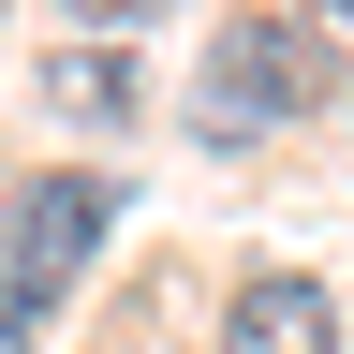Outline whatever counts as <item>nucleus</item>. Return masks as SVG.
<instances>
[{
  "label": "nucleus",
  "mask_w": 354,
  "mask_h": 354,
  "mask_svg": "<svg viewBox=\"0 0 354 354\" xmlns=\"http://www.w3.org/2000/svg\"><path fill=\"white\" fill-rule=\"evenodd\" d=\"M310 88H325V44L310 30H281V15H251V30H221V59H207V133L221 148H251V133H281V118H310Z\"/></svg>",
  "instance_id": "f257e3e1"
},
{
  "label": "nucleus",
  "mask_w": 354,
  "mask_h": 354,
  "mask_svg": "<svg viewBox=\"0 0 354 354\" xmlns=\"http://www.w3.org/2000/svg\"><path fill=\"white\" fill-rule=\"evenodd\" d=\"M104 221H118V192H104V177H30V192H15V221H0V281L44 310L88 251H104Z\"/></svg>",
  "instance_id": "f03ea898"
},
{
  "label": "nucleus",
  "mask_w": 354,
  "mask_h": 354,
  "mask_svg": "<svg viewBox=\"0 0 354 354\" xmlns=\"http://www.w3.org/2000/svg\"><path fill=\"white\" fill-rule=\"evenodd\" d=\"M221 354H339V310H325V281H295V266L236 281V310H221Z\"/></svg>",
  "instance_id": "7ed1b4c3"
},
{
  "label": "nucleus",
  "mask_w": 354,
  "mask_h": 354,
  "mask_svg": "<svg viewBox=\"0 0 354 354\" xmlns=\"http://www.w3.org/2000/svg\"><path fill=\"white\" fill-rule=\"evenodd\" d=\"M59 104H74V118H118V104H133V74H118V59H74V74H59Z\"/></svg>",
  "instance_id": "20e7f679"
},
{
  "label": "nucleus",
  "mask_w": 354,
  "mask_h": 354,
  "mask_svg": "<svg viewBox=\"0 0 354 354\" xmlns=\"http://www.w3.org/2000/svg\"><path fill=\"white\" fill-rule=\"evenodd\" d=\"M30 339H44V310H30L15 281H0V354H30Z\"/></svg>",
  "instance_id": "39448f33"
},
{
  "label": "nucleus",
  "mask_w": 354,
  "mask_h": 354,
  "mask_svg": "<svg viewBox=\"0 0 354 354\" xmlns=\"http://www.w3.org/2000/svg\"><path fill=\"white\" fill-rule=\"evenodd\" d=\"M118 15H148V0H74V30H118Z\"/></svg>",
  "instance_id": "423d86ee"
}]
</instances>
